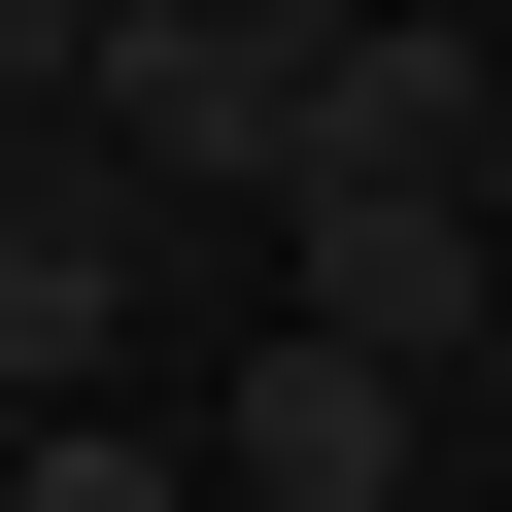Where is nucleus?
I'll list each match as a JSON object with an SVG mask.
<instances>
[{
    "label": "nucleus",
    "instance_id": "6e6552de",
    "mask_svg": "<svg viewBox=\"0 0 512 512\" xmlns=\"http://www.w3.org/2000/svg\"><path fill=\"white\" fill-rule=\"evenodd\" d=\"M205 35H274V69H308V35H342V0H205Z\"/></svg>",
    "mask_w": 512,
    "mask_h": 512
},
{
    "label": "nucleus",
    "instance_id": "f257e3e1",
    "mask_svg": "<svg viewBox=\"0 0 512 512\" xmlns=\"http://www.w3.org/2000/svg\"><path fill=\"white\" fill-rule=\"evenodd\" d=\"M274 274H308V342L444 376V342L512 308V205H478V171H308V205H274Z\"/></svg>",
    "mask_w": 512,
    "mask_h": 512
},
{
    "label": "nucleus",
    "instance_id": "f03ea898",
    "mask_svg": "<svg viewBox=\"0 0 512 512\" xmlns=\"http://www.w3.org/2000/svg\"><path fill=\"white\" fill-rule=\"evenodd\" d=\"M205 512H444V376H376V342H239V478Z\"/></svg>",
    "mask_w": 512,
    "mask_h": 512
},
{
    "label": "nucleus",
    "instance_id": "423d86ee",
    "mask_svg": "<svg viewBox=\"0 0 512 512\" xmlns=\"http://www.w3.org/2000/svg\"><path fill=\"white\" fill-rule=\"evenodd\" d=\"M0 137H69V35H35V0H0Z\"/></svg>",
    "mask_w": 512,
    "mask_h": 512
},
{
    "label": "nucleus",
    "instance_id": "0eeeda50",
    "mask_svg": "<svg viewBox=\"0 0 512 512\" xmlns=\"http://www.w3.org/2000/svg\"><path fill=\"white\" fill-rule=\"evenodd\" d=\"M35 35H69V103H103V69H137V35H171V0H35Z\"/></svg>",
    "mask_w": 512,
    "mask_h": 512
},
{
    "label": "nucleus",
    "instance_id": "7ed1b4c3",
    "mask_svg": "<svg viewBox=\"0 0 512 512\" xmlns=\"http://www.w3.org/2000/svg\"><path fill=\"white\" fill-rule=\"evenodd\" d=\"M137 239H171V205L0 171V410H103V376H137Z\"/></svg>",
    "mask_w": 512,
    "mask_h": 512
},
{
    "label": "nucleus",
    "instance_id": "39448f33",
    "mask_svg": "<svg viewBox=\"0 0 512 512\" xmlns=\"http://www.w3.org/2000/svg\"><path fill=\"white\" fill-rule=\"evenodd\" d=\"M0 512H205V444H103V410H35V444H0Z\"/></svg>",
    "mask_w": 512,
    "mask_h": 512
},
{
    "label": "nucleus",
    "instance_id": "20e7f679",
    "mask_svg": "<svg viewBox=\"0 0 512 512\" xmlns=\"http://www.w3.org/2000/svg\"><path fill=\"white\" fill-rule=\"evenodd\" d=\"M308 171H512V35L342 0V35H308ZM308 171H274V205H308Z\"/></svg>",
    "mask_w": 512,
    "mask_h": 512
}]
</instances>
